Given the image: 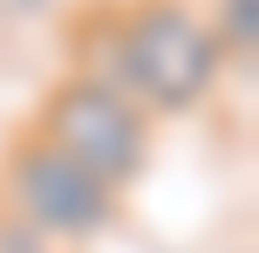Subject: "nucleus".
<instances>
[{
  "label": "nucleus",
  "instance_id": "3",
  "mask_svg": "<svg viewBox=\"0 0 259 253\" xmlns=\"http://www.w3.org/2000/svg\"><path fill=\"white\" fill-rule=\"evenodd\" d=\"M0 212L48 233L55 246H89L123 219V199L103 178H89L68 151H55L41 130H21L0 158Z\"/></svg>",
  "mask_w": 259,
  "mask_h": 253
},
{
  "label": "nucleus",
  "instance_id": "1",
  "mask_svg": "<svg viewBox=\"0 0 259 253\" xmlns=\"http://www.w3.org/2000/svg\"><path fill=\"white\" fill-rule=\"evenodd\" d=\"M109 82L137 110L164 117H198L219 96L225 62L205 27L198 0H116V62Z\"/></svg>",
  "mask_w": 259,
  "mask_h": 253
},
{
  "label": "nucleus",
  "instance_id": "4",
  "mask_svg": "<svg viewBox=\"0 0 259 253\" xmlns=\"http://www.w3.org/2000/svg\"><path fill=\"white\" fill-rule=\"evenodd\" d=\"M205 27L219 41L225 68H252V55H259V0H211Z\"/></svg>",
  "mask_w": 259,
  "mask_h": 253
},
{
  "label": "nucleus",
  "instance_id": "2",
  "mask_svg": "<svg viewBox=\"0 0 259 253\" xmlns=\"http://www.w3.org/2000/svg\"><path fill=\"white\" fill-rule=\"evenodd\" d=\"M27 130H41L55 151H68V158L89 178H103L116 199L150 171V151H157V117L150 110H137L116 82L75 76V68L41 96V110H34Z\"/></svg>",
  "mask_w": 259,
  "mask_h": 253
},
{
  "label": "nucleus",
  "instance_id": "5",
  "mask_svg": "<svg viewBox=\"0 0 259 253\" xmlns=\"http://www.w3.org/2000/svg\"><path fill=\"white\" fill-rule=\"evenodd\" d=\"M0 253H62L48 240V233H34V226H21L14 212H0Z\"/></svg>",
  "mask_w": 259,
  "mask_h": 253
}]
</instances>
